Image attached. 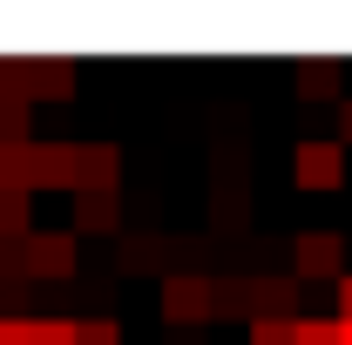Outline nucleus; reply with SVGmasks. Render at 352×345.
<instances>
[{"label":"nucleus","instance_id":"22","mask_svg":"<svg viewBox=\"0 0 352 345\" xmlns=\"http://www.w3.org/2000/svg\"><path fill=\"white\" fill-rule=\"evenodd\" d=\"M339 345H352V318H339Z\"/></svg>","mask_w":352,"mask_h":345},{"label":"nucleus","instance_id":"7","mask_svg":"<svg viewBox=\"0 0 352 345\" xmlns=\"http://www.w3.org/2000/svg\"><path fill=\"white\" fill-rule=\"evenodd\" d=\"M75 82H82V68L61 61V54H47V61H28V68H21V95H28V102H41V95H61V102H68Z\"/></svg>","mask_w":352,"mask_h":345},{"label":"nucleus","instance_id":"14","mask_svg":"<svg viewBox=\"0 0 352 345\" xmlns=\"http://www.w3.org/2000/svg\"><path fill=\"white\" fill-rule=\"evenodd\" d=\"M292 345H339V318H292Z\"/></svg>","mask_w":352,"mask_h":345},{"label":"nucleus","instance_id":"4","mask_svg":"<svg viewBox=\"0 0 352 345\" xmlns=\"http://www.w3.org/2000/svg\"><path fill=\"white\" fill-rule=\"evenodd\" d=\"M75 190L122 197V149L116 142H75Z\"/></svg>","mask_w":352,"mask_h":345},{"label":"nucleus","instance_id":"5","mask_svg":"<svg viewBox=\"0 0 352 345\" xmlns=\"http://www.w3.org/2000/svg\"><path fill=\"white\" fill-rule=\"evenodd\" d=\"M34 190H68L75 197V142H34L28 149V197Z\"/></svg>","mask_w":352,"mask_h":345},{"label":"nucleus","instance_id":"21","mask_svg":"<svg viewBox=\"0 0 352 345\" xmlns=\"http://www.w3.org/2000/svg\"><path fill=\"white\" fill-rule=\"evenodd\" d=\"M339 304H346V318H352V271L339 278Z\"/></svg>","mask_w":352,"mask_h":345},{"label":"nucleus","instance_id":"2","mask_svg":"<svg viewBox=\"0 0 352 345\" xmlns=\"http://www.w3.org/2000/svg\"><path fill=\"white\" fill-rule=\"evenodd\" d=\"M156 311L170 325H210V271H163V291H156Z\"/></svg>","mask_w":352,"mask_h":345},{"label":"nucleus","instance_id":"9","mask_svg":"<svg viewBox=\"0 0 352 345\" xmlns=\"http://www.w3.org/2000/svg\"><path fill=\"white\" fill-rule=\"evenodd\" d=\"M298 95H311V102L318 95H346V61H325V54L298 61Z\"/></svg>","mask_w":352,"mask_h":345},{"label":"nucleus","instance_id":"8","mask_svg":"<svg viewBox=\"0 0 352 345\" xmlns=\"http://www.w3.org/2000/svg\"><path fill=\"white\" fill-rule=\"evenodd\" d=\"M251 304H258V318H298V278L292 271H264L251 285Z\"/></svg>","mask_w":352,"mask_h":345},{"label":"nucleus","instance_id":"17","mask_svg":"<svg viewBox=\"0 0 352 345\" xmlns=\"http://www.w3.org/2000/svg\"><path fill=\"white\" fill-rule=\"evenodd\" d=\"M251 345H292V318H251Z\"/></svg>","mask_w":352,"mask_h":345},{"label":"nucleus","instance_id":"15","mask_svg":"<svg viewBox=\"0 0 352 345\" xmlns=\"http://www.w3.org/2000/svg\"><path fill=\"white\" fill-rule=\"evenodd\" d=\"M28 345H75V318H28Z\"/></svg>","mask_w":352,"mask_h":345},{"label":"nucleus","instance_id":"18","mask_svg":"<svg viewBox=\"0 0 352 345\" xmlns=\"http://www.w3.org/2000/svg\"><path fill=\"white\" fill-rule=\"evenodd\" d=\"M210 216H217V223H223V216H244V190H223V183H217V197H210Z\"/></svg>","mask_w":352,"mask_h":345},{"label":"nucleus","instance_id":"1","mask_svg":"<svg viewBox=\"0 0 352 345\" xmlns=\"http://www.w3.org/2000/svg\"><path fill=\"white\" fill-rule=\"evenodd\" d=\"M75 264H82L75 230H28L21 237V278L28 285H61V278H75Z\"/></svg>","mask_w":352,"mask_h":345},{"label":"nucleus","instance_id":"11","mask_svg":"<svg viewBox=\"0 0 352 345\" xmlns=\"http://www.w3.org/2000/svg\"><path fill=\"white\" fill-rule=\"evenodd\" d=\"M75 223H82V230H116V223H122V197L75 190Z\"/></svg>","mask_w":352,"mask_h":345},{"label":"nucleus","instance_id":"3","mask_svg":"<svg viewBox=\"0 0 352 345\" xmlns=\"http://www.w3.org/2000/svg\"><path fill=\"white\" fill-rule=\"evenodd\" d=\"M292 278H346V237L339 230H298L292 244Z\"/></svg>","mask_w":352,"mask_h":345},{"label":"nucleus","instance_id":"12","mask_svg":"<svg viewBox=\"0 0 352 345\" xmlns=\"http://www.w3.org/2000/svg\"><path fill=\"white\" fill-rule=\"evenodd\" d=\"M122 264L129 271H170V237H156V230H142L122 244Z\"/></svg>","mask_w":352,"mask_h":345},{"label":"nucleus","instance_id":"20","mask_svg":"<svg viewBox=\"0 0 352 345\" xmlns=\"http://www.w3.org/2000/svg\"><path fill=\"white\" fill-rule=\"evenodd\" d=\"M332 142H339V149L352 142V95H339V135H332Z\"/></svg>","mask_w":352,"mask_h":345},{"label":"nucleus","instance_id":"19","mask_svg":"<svg viewBox=\"0 0 352 345\" xmlns=\"http://www.w3.org/2000/svg\"><path fill=\"white\" fill-rule=\"evenodd\" d=\"M0 345H28V318H21V311L0 318Z\"/></svg>","mask_w":352,"mask_h":345},{"label":"nucleus","instance_id":"13","mask_svg":"<svg viewBox=\"0 0 352 345\" xmlns=\"http://www.w3.org/2000/svg\"><path fill=\"white\" fill-rule=\"evenodd\" d=\"M28 230H34V197H0V237L21 244Z\"/></svg>","mask_w":352,"mask_h":345},{"label":"nucleus","instance_id":"16","mask_svg":"<svg viewBox=\"0 0 352 345\" xmlns=\"http://www.w3.org/2000/svg\"><path fill=\"white\" fill-rule=\"evenodd\" d=\"M75 345H122L116 318H75Z\"/></svg>","mask_w":352,"mask_h":345},{"label":"nucleus","instance_id":"10","mask_svg":"<svg viewBox=\"0 0 352 345\" xmlns=\"http://www.w3.org/2000/svg\"><path fill=\"white\" fill-rule=\"evenodd\" d=\"M0 142H7V149L34 142V102H28V95H0Z\"/></svg>","mask_w":352,"mask_h":345},{"label":"nucleus","instance_id":"6","mask_svg":"<svg viewBox=\"0 0 352 345\" xmlns=\"http://www.w3.org/2000/svg\"><path fill=\"white\" fill-rule=\"evenodd\" d=\"M292 163H298V183H305V190H339V183H346V149L325 142V135H318V142H298Z\"/></svg>","mask_w":352,"mask_h":345}]
</instances>
